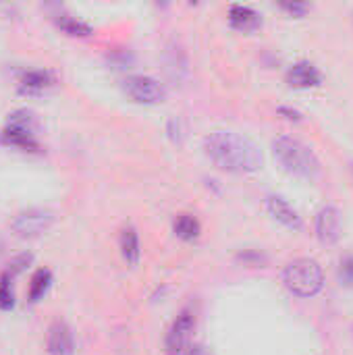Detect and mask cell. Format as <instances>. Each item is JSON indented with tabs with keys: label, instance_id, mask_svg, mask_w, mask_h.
Wrapping results in <instances>:
<instances>
[{
	"label": "cell",
	"instance_id": "6da1fadb",
	"mask_svg": "<svg viewBox=\"0 0 353 355\" xmlns=\"http://www.w3.org/2000/svg\"><path fill=\"white\" fill-rule=\"evenodd\" d=\"M204 152L218 168L233 175L256 173L264 162L262 150L250 137L227 129L208 133L204 139Z\"/></svg>",
	"mask_w": 353,
	"mask_h": 355
},
{
	"label": "cell",
	"instance_id": "7a4b0ae2",
	"mask_svg": "<svg viewBox=\"0 0 353 355\" xmlns=\"http://www.w3.org/2000/svg\"><path fill=\"white\" fill-rule=\"evenodd\" d=\"M273 154L279 160V164L295 177L314 179L320 173V162L316 154L298 137L291 135L277 137L273 141Z\"/></svg>",
	"mask_w": 353,
	"mask_h": 355
},
{
	"label": "cell",
	"instance_id": "3957f363",
	"mask_svg": "<svg viewBox=\"0 0 353 355\" xmlns=\"http://www.w3.org/2000/svg\"><path fill=\"white\" fill-rule=\"evenodd\" d=\"M283 283L298 297H314L325 287V272L316 260L298 258L285 266Z\"/></svg>",
	"mask_w": 353,
	"mask_h": 355
},
{
	"label": "cell",
	"instance_id": "277c9868",
	"mask_svg": "<svg viewBox=\"0 0 353 355\" xmlns=\"http://www.w3.org/2000/svg\"><path fill=\"white\" fill-rule=\"evenodd\" d=\"M0 141L23 152H40V141L35 135V116L31 110L21 108L8 114L4 129L0 131Z\"/></svg>",
	"mask_w": 353,
	"mask_h": 355
},
{
	"label": "cell",
	"instance_id": "5b68a950",
	"mask_svg": "<svg viewBox=\"0 0 353 355\" xmlns=\"http://www.w3.org/2000/svg\"><path fill=\"white\" fill-rule=\"evenodd\" d=\"M193 331H196V316L189 310H183L171 324L166 339H164V352L166 355H189L193 349Z\"/></svg>",
	"mask_w": 353,
	"mask_h": 355
},
{
	"label": "cell",
	"instance_id": "8992f818",
	"mask_svg": "<svg viewBox=\"0 0 353 355\" xmlns=\"http://www.w3.org/2000/svg\"><path fill=\"white\" fill-rule=\"evenodd\" d=\"M52 223H54V212L52 210H46V208H27V210H21L12 218L10 229L19 237L33 239V237L46 233Z\"/></svg>",
	"mask_w": 353,
	"mask_h": 355
},
{
	"label": "cell",
	"instance_id": "52a82bcc",
	"mask_svg": "<svg viewBox=\"0 0 353 355\" xmlns=\"http://www.w3.org/2000/svg\"><path fill=\"white\" fill-rule=\"evenodd\" d=\"M123 89L127 96L139 104H160L166 96L164 85L148 75H133L123 81Z\"/></svg>",
	"mask_w": 353,
	"mask_h": 355
},
{
	"label": "cell",
	"instance_id": "ba28073f",
	"mask_svg": "<svg viewBox=\"0 0 353 355\" xmlns=\"http://www.w3.org/2000/svg\"><path fill=\"white\" fill-rule=\"evenodd\" d=\"M316 237L325 245H333L341 237V212L335 206H325L316 214Z\"/></svg>",
	"mask_w": 353,
	"mask_h": 355
},
{
	"label": "cell",
	"instance_id": "9c48e42d",
	"mask_svg": "<svg viewBox=\"0 0 353 355\" xmlns=\"http://www.w3.org/2000/svg\"><path fill=\"white\" fill-rule=\"evenodd\" d=\"M46 349H48V355H73L75 339H73V331L69 329L67 322L54 320L50 324L48 337H46Z\"/></svg>",
	"mask_w": 353,
	"mask_h": 355
},
{
	"label": "cell",
	"instance_id": "30bf717a",
	"mask_svg": "<svg viewBox=\"0 0 353 355\" xmlns=\"http://www.w3.org/2000/svg\"><path fill=\"white\" fill-rule=\"evenodd\" d=\"M287 83L289 87L295 89H310V87H318L322 83V73L308 60H300L295 64L289 67L287 71Z\"/></svg>",
	"mask_w": 353,
	"mask_h": 355
},
{
	"label": "cell",
	"instance_id": "8fae6325",
	"mask_svg": "<svg viewBox=\"0 0 353 355\" xmlns=\"http://www.w3.org/2000/svg\"><path fill=\"white\" fill-rule=\"evenodd\" d=\"M56 83V75L48 69H31L19 77V92L27 96L42 94Z\"/></svg>",
	"mask_w": 353,
	"mask_h": 355
},
{
	"label": "cell",
	"instance_id": "7c38bea8",
	"mask_svg": "<svg viewBox=\"0 0 353 355\" xmlns=\"http://www.w3.org/2000/svg\"><path fill=\"white\" fill-rule=\"evenodd\" d=\"M266 208H268L270 216L275 220H279L281 225H285V227H289L293 231L304 229V220L298 214V210H293L291 204L287 200H283L281 196H268L266 198Z\"/></svg>",
	"mask_w": 353,
	"mask_h": 355
},
{
	"label": "cell",
	"instance_id": "4fadbf2b",
	"mask_svg": "<svg viewBox=\"0 0 353 355\" xmlns=\"http://www.w3.org/2000/svg\"><path fill=\"white\" fill-rule=\"evenodd\" d=\"M229 23H231L233 29H239V31H256L262 25V19L250 6L231 4V8H229Z\"/></svg>",
	"mask_w": 353,
	"mask_h": 355
},
{
	"label": "cell",
	"instance_id": "5bb4252c",
	"mask_svg": "<svg viewBox=\"0 0 353 355\" xmlns=\"http://www.w3.org/2000/svg\"><path fill=\"white\" fill-rule=\"evenodd\" d=\"M119 245H121V254H123L125 262L137 264V260H139V237L131 225L123 227L121 237H119Z\"/></svg>",
	"mask_w": 353,
	"mask_h": 355
},
{
	"label": "cell",
	"instance_id": "9a60e30c",
	"mask_svg": "<svg viewBox=\"0 0 353 355\" xmlns=\"http://www.w3.org/2000/svg\"><path fill=\"white\" fill-rule=\"evenodd\" d=\"M54 23H56L64 33L75 35V37H77V35H79V37H85V35H89V33L94 31L89 23H85V21H81V19L69 15V12H56V15H54Z\"/></svg>",
	"mask_w": 353,
	"mask_h": 355
},
{
	"label": "cell",
	"instance_id": "2e32d148",
	"mask_svg": "<svg viewBox=\"0 0 353 355\" xmlns=\"http://www.w3.org/2000/svg\"><path fill=\"white\" fill-rule=\"evenodd\" d=\"M50 285H52V272L48 268H37L33 272L31 281H29V293H27L29 302L31 304H37L48 293Z\"/></svg>",
	"mask_w": 353,
	"mask_h": 355
},
{
	"label": "cell",
	"instance_id": "e0dca14e",
	"mask_svg": "<svg viewBox=\"0 0 353 355\" xmlns=\"http://www.w3.org/2000/svg\"><path fill=\"white\" fill-rule=\"evenodd\" d=\"M173 231H175V235H177L179 239H183V241H193V239L200 237L202 227H200V223H198L196 216H191V214H179V216L175 218V223H173Z\"/></svg>",
	"mask_w": 353,
	"mask_h": 355
},
{
	"label": "cell",
	"instance_id": "ac0fdd59",
	"mask_svg": "<svg viewBox=\"0 0 353 355\" xmlns=\"http://www.w3.org/2000/svg\"><path fill=\"white\" fill-rule=\"evenodd\" d=\"M15 308V291H12V277L4 270L0 275V310L8 312Z\"/></svg>",
	"mask_w": 353,
	"mask_h": 355
},
{
	"label": "cell",
	"instance_id": "d6986e66",
	"mask_svg": "<svg viewBox=\"0 0 353 355\" xmlns=\"http://www.w3.org/2000/svg\"><path fill=\"white\" fill-rule=\"evenodd\" d=\"M339 281L341 285L345 287H353V256H347L341 260V266H339Z\"/></svg>",
	"mask_w": 353,
	"mask_h": 355
},
{
	"label": "cell",
	"instance_id": "ffe728a7",
	"mask_svg": "<svg viewBox=\"0 0 353 355\" xmlns=\"http://www.w3.org/2000/svg\"><path fill=\"white\" fill-rule=\"evenodd\" d=\"M237 260L243 262V264H248V266H262V264H266V256L260 254V252H256V250H246V252H241V254L237 256Z\"/></svg>",
	"mask_w": 353,
	"mask_h": 355
},
{
	"label": "cell",
	"instance_id": "44dd1931",
	"mask_svg": "<svg viewBox=\"0 0 353 355\" xmlns=\"http://www.w3.org/2000/svg\"><path fill=\"white\" fill-rule=\"evenodd\" d=\"M31 260H33V256H31V254H19L17 258H12V260H10V264H8L6 272H8L10 277H15V275H19L21 270H25V266H29V264H31Z\"/></svg>",
	"mask_w": 353,
	"mask_h": 355
},
{
	"label": "cell",
	"instance_id": "7402d4cb",
	"mask_svg": "<svg viewBox=\"0 0 353 355\" xmlns=\"http://www.w3.org/2000/svg\"><path fill=\"white\" fill-rule=\"evenodd\" d=\"M281 8L287 10V12H291L293 17H304L310 6L306 2H281Z\"/></svg>",
	"mask_w": 353,
	"mask_h": 355
},
{
	"label": "cell",
	"instance_id": "603a6c76",
	"mask_svg": "<svg viewBox=\"0 0 353 355\" xmlns=\"http://www.w3.org/2000/svg\"><path fill=\"white\" fill-rule=\"evenodd\" d=\"M108 60L117 67H127L131 62V54L125 52V50H119V52H110L108 54Z\"/></svg>",
	"mask_w": 353,
	"mask_h": 355
},
{
	"label": "cell",
	"instance_id": "cb8c5ba5",
	"mask_svg": "<svg viewBox=\"0 0 353 355\" xmlns=\"http://www.w3.org/2000/svg\"><path fill=\"white\" fill-rule=\"evenodd\" d=\"M279 114L285 116L287 121H295V123L302 121V114H300L298 110H293V108H287V106H281V108H279Z\"/></svg>",
	"mask_w": 353,
	"mask_h": 355
},
{
	"label": "cell",
	"instance_id": "d4e9b609",
	"mask_svg": "<svg viewBox=\"0 0 353 355\" xmlns=\"http://www.w3.org/2000/svg\"><path fill=\"white\" fill-rule=\"evenodd\" d=\"M189 355H208V352H206L202 345H193V349H191V354Z\"/></svg>",
	"mask_w": 353,
	"mask_h": 355
},
{
	"label": "cell",
	"instance_id": "484cf974",
	"mask_svg": "<svg viewBox=\"0 0 353 355\" xmlns=\"http://www.w3.org/2000/svg\"><path fill=\"white\" fill-rule=\"evenodd\" d=\"M0 250H2V243H0Z\"/></svg>",
	"mask_w": 353,
	"mask_h": 355
}]
</instances>
